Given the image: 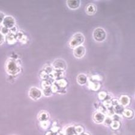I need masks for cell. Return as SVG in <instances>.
Wrapping results in <instances>:
<instances>
[{
  "instance_id": "9c48e42d",
  "label": "cell",
  "mask_w": 135,
  "mask_h": 135,
  "mask_svg": "<svg viewBox=\"0 0 135 135\" xmlns=\"http://www.w3.org/2000/svg\"><path fill=\"white\" fill-rule=\"evenodd\" d=\"M88 12H91V13H93L95 12V8L94 7L93 5H90V6H88Z\"/></svg>"
},
{
  "instance_id": "277c9868",
  "label": "cell",
  "mask_w": 135,
  "mask_h": 135,
  "mask_svg": "<svg viewBox=\"0 0 135 135\" xmlns=\"http://www.w3.org/2000/svg\"><path fill=\"white\" fill-rule=\"evenodd\" d=\"M85 54V48L84 46H79L75 49L74 55L77 58H81L84 56Z\"/></svg>"
},
{
  "instance_id": "8fae6325",
  "label": "cell",
  "mask_w": 135,
  "mask_h": 135,
  "mask_svg": "<svg viewBox=\"0 0 135 135\" xmlns=\"http://www.w3.org/2000/svg\"><path fill=\"white\" fill-rule=\"evenodd\" d=\"M4 41V37L2 34L0 33V45H1L3 43Z\"/></svg>"
},
{
  "instance_id": "5b68a950",
  "label": "cell",
  "mask_w": 135,
  "mask_h": 135,
  "mask_svg": "<svg viewBox=\"0 0 135 135\" xmlns=\"http://www.w3.org/2000/svg\"><path fill=\"white\" fill-rule=\"evenodd\" d=\"M3 21H4L3 22L4 25L6 27L10 28V27H13V26L15 24L14 19H13L12 17H9V16L6 17V18H4Z\"/></svg>"
},
{
  "instance_id": "3957f363",
  "label": "cell",
  "mask_w": 135,
  "mask_h": 135,
  "mask_svg": "<svg viewBox=\"0 0 135 135\" xmlns=\"http://www.w3.org/2000/svg\"><path fill=\"white\" fill-rule=\"evenodd\" d=\"M29 94L30 97L34 100H37L42 96V93L40 90L36 88H31Z\"/></svg>"
},
{
  "instance_id": "7a4b0ae2",
  "label": "cell",
  "mask_w": 135,
  "mask_h": 135,
  "mask_svg": "<svg viewBox=\"0 0 135 135\" xmlns=\"http://www.w3.org/2000/svg\"><path fill=\"white\" fill-rule=\"evenodd\" d=\"M84 36L81 34H76L72 38L70 42V46L71 47H75L80 45L84 42Z\"/></svg>"
},
{
  "instance_id": "6da1fadb",
  "label": "cell",
  "mask_w": 135,
  "mask_h": 135,
  "mask_svg": "<svg viewBox=\"0 0 135 135\" xmlns=\"http://www.w3.org/2000/svg\"><path fill=\"white\" fill-rule=\"evenodd\" d=\"M93 36L95 40L98 41V42H102L105 39L106 34L104 30L102 28H97L94 31Z\"/></svg>"
},
{
  "instance_id": "8992f818",
  "label": "cell",
  "mask_w": 135,
  "mask_h": 135,
  "mask_svg": "<svg viewBox=\"0 0 135 135\" xmlns=\"http://www.w3.org/2000/svg\"><path fill=\"white\" fill-rule=\"evenodd\" d=\"M67 5L69 7L73 9L78 8L79 6V1H67Z\"/></svg>"
},
{
  "instance_id": "30bf717a",
  "label": "cell",
  "mask_w": 135,
  "mask_h": 135,
  "mask_svg": "<svg viewBox=\"0 0 135 135\" xmlns=\"http://www.w3.org/2000/svg\"><path fill=\"white\" fill-rule=\"evenodd\" d=\"M4 15L2 13L0 12V23L2 22V21L4 20Z\"/></svg>"
},
{
  "instance_id": "52a82bcc",
  "label": "cell",
  "mask_w": 135,
  "mask_h": 135,
  "mask_svg": "<svg viewBox=\"0 0 135 135\" xmlns=\"http://www.w3.org/2000/svg\"><path fill=\"white\" fill-rule=\"evenodd\" d=\"M86 77L84 75H80L78 78V82H79L80 84L82 85L85 84L86 82Z\"/></svg>"
},
{
  "instance_id": "ba28073f",
  "label": "cell",
  "mask_w": 135,
  "mask_h": 135,
  "mask_svg": "<svg viewBox=\"0 0 135 135\" xmlns=\"http://www.w3.org/2000/svg\"><path fill=\"white\" fill-rule=\"evenodd\" d=\"M104 117L103 114L101 113H97V114L95 115V119L97 123H102L104 120Z\"/></svg>"
}]
</instances>
